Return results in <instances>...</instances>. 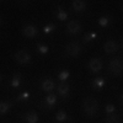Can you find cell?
I'll return each mask as SVG.
<instances>
[{
	"label": "cell",
	"instance_id": "obj_1",
	"mask_svg": "<svg viewBox=\"0 0 123 123\" xmlns=\"http://www.w3.org/2000/svg\"><path fill=\"white\" fill-rule=\"evenodd\" d=\"M97 101L95 98H92V97H87L85 98L84 101V111H85V113L87 116H94L96 112H97Z\"/></svg>",
	"mask_w": 123,
	"mask_h": 123
},
{
	"label": "cell",
	"instance_id": "obj_2",
	"mask_svg": "<svg viewBox=\"0 0 123 123\" xmlns=\"http://www.w3.org/2000/svg\"><path fill=\"white\" fill-rule=\"evenodd\" d=\"M65 52H67V54H69L71 57H76L81 52V47L78 42H70L65 48Z\"/></svg>",
	"mask_w": 123,
	"mask_h": 123
},
{
	"label": "cell",
	"instance_id": "obj_3",
	"mask_svg": "<svg viewBox=\"0 0 123 123\" xmlns=\"http://www.w3.org/2000/svg\"><path fill=\"white\" fill-rule=\"evenodd\" d=\"M110 71L113 75H121V73H122V62L119 59H112L110 62Z\"/></svg>",
	"mask_w": 123,
	"mask_h": 123
},
{
	"label": "cell",
	"instance_id": "obj_4",
	"mask_svg": "<svg viewBox=\"0 0 123 123\" xmlns=\"http://www.w3.org/2000/svg\"><path fill=\"white\" fill-rule=\"evenodd\" d=\"M15 59L20 64H27L31 60V55L27 52H25V50H18V52L15 54Z\"/></svg>",
	"mask_w": 123,
	"mask_h": 123
},
{
	"label": "cell",
	"instance_id": "obj_5",
	"mask_svg": "<svg viewBox=\"0 0 123 123\" xmlns=\"http://www.w3.org/2000/svg\"><path fill=\"white\" fill-rule=\"evenodd\" d=\"M67 30L70 35H78L81 31V25L79 24V21H70L67 25Z\"/></svg>",
	"mask_w": 123,
	"mask_h": 123
},
{
	"label": "cell",
	"instance_id": "obj_6",
	"mask_svg": "<svg viewBox=\"0 0 123 123\" xmlns=\"http://www.w3.org/2000/svg\"><path fill=\"white\" fill-rule=\"evenodd\" d=\"M89 68L91 71H94V73H98V71L102 69V62L101 59H97V58H94L90 60L89 63Z\"/></svg>",
	"mask_w": 123,
	"mask_h": 123
},
{
	"label": "cell",
	"instance_id": "obj_7",
	"mask_svg": "<svg viewBox=\"0 0 123 123\" xmlns=\"http://www.w3.org/2000/svg\"><path fill=\"white\" fill-rule=\"evenodd\" d=\"M22 33H24V36H26V37L32 38V37H35V36L37 35V30H36V27L32 26V25H27V26L24 27Z\"/></svg>",
	"mask_w": 123,
	"mask_h": 123
},
{
	"label": "cell",
	"instance_id": "obj_8",
	"mask_svg": "<svg viewBox=\"0 0 123 123\" xmlns=\"http://www.w3.org/2000/svg\"><path fill=\"white\" fill-rule=\"evenodd\" d=\"M73 9L75 10V11H84V10L86 9V1L85 0H74L73 1Z\"/></svg>",
	"mask_w": 123,
	"mask_h": 123
},
{
	"label": "cell",
	"instance_id": "obj_9",
	"mask_svg": "<svg viewBox=\"0 0 123 123\" xmlns=\"http://www.w3.org/2000/svg\"><path fill=\"white\" fill-rule=\"evenodd\" d=\"M117 48H118V46H117V43L115 42V41H108V42H106V44H105V52L108 53V54H112L117 50Z\"/></svg>",
	"mask_w": 123,
	"mask_h": 123
},
{
	"label": "cell",
	"instance_id": "obj_10",
	"mask_svg": "<svg viewBox=\"0 0 123 123\" xmlns=\"http://www.w3.org/2000/svg\"><path fill=\"white\" fill-rule=\"evenodd\" d=\"M58 94L60 96H67L69 94V85L67 83H60L58 86Z\"/></svg>",
	"mask_w": 123,
	"mask_h": 123
},
{
	"label": "cell",
	"instance_id": "obj_11",
	"mask_svg": "<svg viewBox=\"0 0 123 123\" xmlns=\"http://www.w3.org/2000/svg\"><path fill=\"white\" fill-rule=\"evenodd\" d=\"M42 89H43V91H47V92L52 91V90L54 89V83H53V80L46 79L43 83H42Z\"/></svg>",
	"mask_w": 123,
	"mask_h": 123
},
{
	"label": "cell",
	"instance_id": "obj_12",
	"mask_svg": "<svg viewBox=\"0 0 123 123\" xmlns=\"http://www.w3.org/2000/svg\"><path fill=\"white\" fill-rule=\"evenodd\" d=\"M26 121L27 123H37L38 122V116L35 112H30V113L26 116Z\"/></svg>",
	"mask_w": 123,
	"mask_h": 123
},
{
	"label": "cell",
	"instance_id": "obj_13",
	"mask_svg": "<svg viewBox=\"0 0 123 123\" xmlns=\"http://www.w3.org/2000/svg\"><path fill=\"white\" fill-rule=\"evenodd\" d=\"M57 16H58V18L60 20V21H64V20H67V17H68V14L62 7H59L58 9V12H57Z\"/></svg>",
	"mask_w": 123,
	"mask_h": 123
},
{
	"label": "cell",
	"instance_id": "obj_14",
	"mask_svg": "<svg viewBox=\"0 0 123 123\" xmlns=\"http://www.w3.org/2000/svg\"><path fill=\"white\" fill-rule=\"evenodd\" d=\"M46 104L47 105H49V106H53L55 102H57V97L54 96V95H48L47 97H46Z\"/></svg>",
	"mask_w": 123,
	"mask_h": 123
},
{
	"label": "cell",
	"instance_id": "obj_15",
	"mask_svg": "<svg viewBox=\"0 0 123 123\" xmlns=\"http://www.w3.org/2000/svg\"><path fill=\"white\" fill-rule=\"evenodd\" d=\"M10 110V105L6 104V102H0V113L4 115Z\"/></svg>",
	"mask_w": 123,
	"mask_h": 123
},
{
	"label": "cell",
	"instance_id": "obj_16",
	"mask_svg": "<svg viewBox=\"0 0 123 123\" xmlns=\"http://www.w3.org/2000/svg\"><path fill=\"white\" fill-rule=\"evenodd\" d=\"M104 85H105V81H104V79H102V78L95 79L94 83H92V86H94V87H102Z\"/></svg>",
	"mask_w": 123,
	"mask_h": 123
},
{
	"label": "cell",
	"instance_id": "obj_17",
	"mask_svg": "<svg viewBox=\"0 0 123 123\" xmlns=\"http://www.w3.org/2000/svg\"><path fill=\"white\" fill-rule=\"evenodd\" d=\"M55 118H57L58 122H63V121H67L68 117H67V113H65L64 111H59L58 113H57V117Z\"/></svg>",
	"mask_w": 123,
	"mask_h": 123
},
{
	"label": "cell",
	"instance_id": "obj_18",
	"mask_svg": "<svg viewBox=\"0 0 123 123\" xmlns=\"http://www.w3.org/2000/svg\"><path fill=\"white\" fill-rule=\"evenodd\" d=\"M106 123H119V121H118V117H117L116 115L111 113V115L106 118Z\"/></svg>",
	"mask_w": 123,
	"mask_h": 123
},
{
	"label": "cell",
	"instance_id": "obj_19",
	"mask_svg": "<svg viewBox=\"0 0 123 123\" xmlns=\"http://www.w3.org/2000/svg\"><path fill=\"white\" fill-rule=\"evenodd\" d=\"M68 78H69V71L63 70V71H60V73H59V80H62V81H65Z\"/></svg>",
	"mask_w": 123,
	"mask_h": 123
},
{
	"label": "cell",
	"instance_id": "obj_20",
	"mask_svg": "<svg viewBox=\"0 0 123 123\" xmlns=\"http://www.w3.org/2000/svg\"><path fill=\"white\" fill-rule=\"evenodd\" d=\"M18 85H20V76H18V75H16V76H14V78H12V80H11V86L17 87Z\"/></svg>",
	"mask_w": 123,
	"mask_h": 123
},
{
	"label": "cell",
	"instance_id": "obj_21",
	"mask_svg": "<svg viewBox=\"0 0 123 123\" xmlns=\"http://www.w3.org/2000/svg\"><path fill=\"white\" fill-rule=\"evenodd\" d=\"M94 38H96V33L91 32V33H89V35H86V36L84 37V41H85V42H90V41L94 39Z\"/></svg>",
	"mask_w": 123,
	"mask_h": 123
},
{
	"label": "cell",
	"instance_id": "obj_22",
	"mask_svg": "<svg viewBox=\"0 0 123 123\" xmlns=\"http://www.w3.org/2000/svg\"><path fill=\"white\" fill-rule=\"evenodd\" d=\"M54 30H55V26H54V25H47L43 31H44L46 33H50V32H53Z\"/></svg>",
	"mask_w": 123,
	"mask_h": 123
},
{
	"label": "cell",
	"instance_id": "obj_23",
	"mask_svg": "<svg viewBox=\"0 0 123 123\" xmlns=\"http://www.w3.org/2000/svg\"><path fill=\"white\" fill-rule=\"evenodd\" d=\"M115 111H116V107H115L113 105H112V104H110V105H107V106H106V112H107L108 115L113 113Z\"/></svg>",
	"mask_w": 123,
	"mask_h": 123
},
{
	"label": "cell",
	"instance_id": "obj_24",
	"mask_svg": "<svg viewBox=\"0 0 123 123\" xmlns=\"http://www.w3.org/2000/svg\"><path fill=\"white\" fill-rule=\"evenodd\" d=\"M38 52H39L41 54L48 53V47H47V46H38Z\"/></svg>",
	"mask_w": 123,
	"mask_h": 123
},
{
	"label": "cell",
	"instance_id": "obj_25",
	"mask_svg": "<svg viewBox=\"0 0 123 123\" xmlns=\"http://www.w3.org/2000/svg\"><path fill=\"white\" fill-rule=\"evenodd\" d=\"M98 24H100L101 26H107V25H108V18H107V17H101V18L98 20Z\"/></svg>",
	"mask_w": 123,
	"mask_h": 123
},
{
	"label": "cell",
	"instance_id": "obj_26",
	"mask_svg": "<svg viewBox=\"0 0 123 123\" xmlns=\"http://www.w3.org/2000/svg\"><path fill=\"white\" fill-rule=\"evenodd\" d=\"M28 97H30V94H28V92H24V94L20 96L18 98H20V100H26V98H28Z\"/></svg>",
	"mask_w": 123,
	"mask_h": 123
},
{
	"label": "cell",
	"instance_id": "obj_27",
	"mask_svg": "<svg viewBox=\"0 0 123 123\" xmlns=\"http://www.w3.org/2000/svg\"><path fill=\"white\" fill-rule=\"evenodd\" d=\"M0 25H1V18H0Z\"/></svg>",
	"mask_w": 123,
	"mask_h": 123
}]
</instances>
